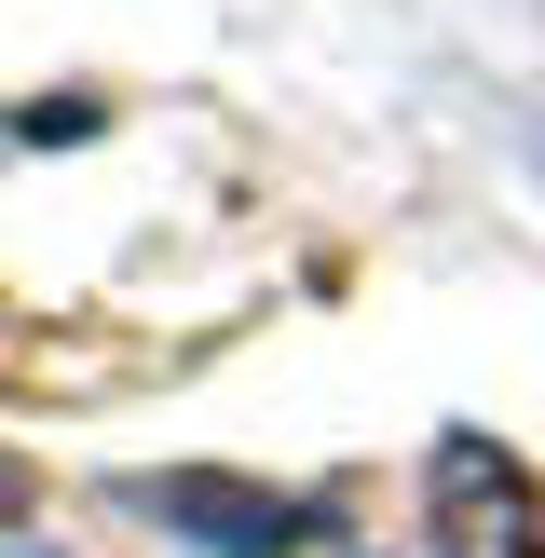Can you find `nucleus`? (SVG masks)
I'll return each mask as SVG.
<instances>
[{"instance_id":"obj_1","label":"nucleus","mask_w":545,"mask_h":558,"mask_svg":"<svg viewBox=\"0 0 545 558\" xmlns=\"http://www.w3.org/2000/svg\"><path fill=\"white\" fill-rule=\"evenodd\" d=\"M136 505H164L191 545L218 558H287L300 532H314V505H287V490H245V477H205V463H178V477H150Z\"/></svg>"}]
</instances>
